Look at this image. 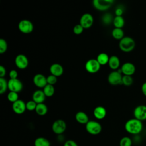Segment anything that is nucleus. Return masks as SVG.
I'll list each match as a JSON object with an SVG mask.
<instances>
[{
    "instance_id": "39",
    "label": "nucleus",
    "mask_w": 146,
    "mask_h": 146,
    "mask_svg": "<svg viewBox=\"0 0 146 146\" xmlns=\"http://www.w3.org/2000/svg\"><path fill=\"white\" fill-rule=\"evenodd\" d=\"M115 13L116 16H122L123 14V10L121 7H117L116 9Z\"/></svg>"
},
{
    "instance_id": "28",
    "label": "nucleus",
    "mask_w": 146,
    "mask_h": 146,
    "mask_svg": "<svg viewBox=\"0 0 146 146\" xmlns=\"http://www.w3.org/2000/svg\"><path fill=\"white\" fill-rule=\"evenodd\" d=\"M132 139L128 136H124L122 137L119 142L120 146H132Z\"/></svg>"
},
{
    "instance_id": "17",
    "label": "nucleus",
    "mask_w": 146,
    "mask_h": 146,
    "mask_svg": "<svg viewBox=\"0 0 146 146\" xmlns=\"http://www.w3.org/2000/svg\"><path fill=\"white\" fill-rule=\"evenodd\" d=\"M50 71L51 74L58 77L63 74L64 69L63 66L59 63H54L51 65L50 67Z\"/></svg>"
},
{
    "instance_id": "3",
    "label": "nucleus",
    "mask_w": 146,
    "mask_h": 146,
    "mask_svg": "<svg viewBox=\"0 0 146 146\" xmlns=\"http://www.w3.org/2000/svg\"><path fill=\"white\" fill-rule=\"evenodd\" d=\"M102 129L101 124L95 120H90L86 124V130L87 132L92 135L99 134Z\"/></svg>"
},
{
    "instance_id": "9",
    "label": "nucleus",
    "mask_w": 146,
    "mask_h": 146,
    "mask_svg": "<svg viewBox=\"0 0 146 146\" xmlns=\"http://www.w3.org/2000/svg\"><path fill=\"white\" fill-rule=\"evenodd\" d=\"M133 116L135 119L141 121L146 120V106L140 104L135 107L133 110Z\"/></svg>"
},
{
    "instance_id": "38",
    "label": "nucleus",
    "mask_w": 146,
    "mask_h": 146,
    "mask_svg": "<svg viewBox=\"0 0 146 146\" xmlns=\"http://www.w3.org/2000/svg\"><path fill=\"white\" fill-rule=\"evenodd\" d=\"M6 73V68L3 66H0V78H4Z\"/></svg>"
},
{
    "instance_id": "36",
    "label": "nucleus",
    "mask_w": 146,
    "mask_h": 146,
    "mask_svg": "<svg viewBox=\"0 0 146 146\" xmlns=\"http://www.w3.org/2000/svg\"><path fill=\"white\" fill-rule=\"evenodd\" d=\"M63 146H78V145L72 140H67L64 142Z\"/></svg>"
},
{
    "instance_id": "16",
    "label": "nucleus",
    "mask_w": 146,
    "mask_h": 146,
    "mask_svg": "<svg viewBox=\"0 0 146 146\" xmlns=\"http://www.w3.org/2000/svg\"><path fill=\"white\" fill-rule=\"evenodd\" d=\"M46 95L43 90H38L35 91L32 95L33 100H34L36 104L43 103L46 99Z\"/></svg>"
},
{
    "instance_id": "31",
    "label": "nucleus",
    "mask_w": 146,
    "mask_h": 146,
    "mask_svg": "<svg viewBox=\"0 0 146 146\" xmlns=\"http://www.w3.org/2000/svg\"><path fill=\"white\" fill-rule=\"evenodd\" d=\"M36 106H37V104L33 100H29L26 103V110H27L29 111H35L36 107Z\"/></svg>"
},
{
    "instance_id": "40",
    "label": "nucleus",
    "mask_w": 146,
    "mask_h": 146,
    "mask_svg": "<svg viewBox=\"0 0 146 146\" xmlns=\"http://www.w3.org/2000/svg\"><path fill=\"white\" fill-rule=\"evenodd\" d=\"M141 91L143 94L146 96V82L143 83L141 86Z\"/></svg>"
},
{
    "instance_id": "37",
    "label": "nucleus",
    "mask_w": 146,
    "mask_h": 146,
    "mask_svg": "<svg viewBox=\"0 0 146 146\" xmlns=\"http://www.w3.org/2000/svg\"><path fill=\"white\" fill-rule=\"evenodd\" d=\"M9 76L10 79H17L18 72L15 70H11L9 72Z\"/></svg>"
},
{
    "instance_id": "27",
    "label": "nucleus",
    "mask_w": 146,
    "mask_h": 146,
    "mask_svg": "<svg viewBox=\"0 0 146 146\" xmlns=\"http://www.w3.org/2000/svg\"><path fill=\"white\" fill-rule=\"evenodd\" d=\"M8 88V82L4 78H0V94H4Z\"/></svg>"
},
{
    "instance_id": "11",
    "label": "nucleus",
    "mask_w": 146,
    "mask_h": 146,
    "mask_svg": "<svg viewBox=\"0 0 146 146\" xmlns=\"http://www.w3.org/2000/svg\"><path fill=\"white\" fill-rule=\"evenodd\" d=\"M94 23V18L90 13L83 14L80 18L79 24L84 29L90 28Z\"/></svg>"
},
{
    "instance_id": "20",
    "label": "nucleus",
    "mask_w": 146,
    "mask_h": 146,
    "mask_svg": "<svg viewBox=\"0 0 146 146\" xmlns=\"http://www.w3.org/2000/svg\"><path fill=\"white\" fill-rule=\"evenodd\" d=\"M108 64L109 67L112 70L115 71L119 67L120 64V61L119 58L117 56L112 55L110 57Z\"/></svg>"
},
{
    "instance_id": "6",
    "label": "nucleus",
    "mask_w": 146,
    "mask_h": 146,
    "mask_svg": "<svg viewBox=\"0 0 146 146\" xmlns=\"http://www.w3.org/2000/svg\"><path fill=\"white\" fill-rule=\"evenodd\" d=\"M19 30L23 34H30L33 31V23L27 19H22L18 23Z\"/></svg>"
},
{
    "instance_id": "24",
    "label": "nucleus",
    "mask_w": 146,
    "mask_h": 146,
    "mask_svg": "<svg viewBox=\"0 0 146 146\" xmlns=\"http://www.w3.org/2000/svg\"><path fill=\"white\" fill-rule=\"evenodd\" d=\"M112 36L117 40H121L124 37V33L122 29L115 27L112 31Z\"/></svg>"
},
{
    "instance_id": "5",
    "label": "nucleus",
    "mask_w": 146,
    "mask_h": 146,
    "mask_svg": "<svg viewBox=\"0 0 146 146\" xmlns=\"http://www.w3.org/2000/svg\"><path fill=\"white\" fill-rule=\"evenodd\" d=\"M67 128L66 122L62 119H58L55 120L52 124V132L58 135L63 134Z\"/></svg>"
},
{
    "instance_id": "34",
    "label": "nucleus",
    "mask_w": 146,
    "mask_h": 146,
    "mask_svg": "<svg viewBox=\"0 0 146 146\" xmlns=\"http://www.w3.org/2000/svg\"><path fill=\"white\" fill-rule=\"evenodd\" d=\"M57 80H58L57 77L52 74L48 75L47 77V84H48L54 86L57 82Z\"/></svg>"
},
{
    "instance_id": "1",
    "label": "nucleus",
    "mask_w": 146,
    "mask_h": 146,
    "mask_svg": "<svg viewBox=\"0 0 146 146\" xmlns=\"http://www.w3.org/2000/svg\"><path fill=\"white\" fill-rule=\"evenodd\" d=\"M124 128L128 133L131 135H138L142 131L143 125L141 121L133 118L126 121Z\"/></svg>"
},
{
    "instance_id": "29",
    "label": "nucleus",
    "mask_w": 146,
    "mask_h": 146,
    "mask_svg": "<svg viewBox=\"0 0 146 146\" xmlns=\"http://www.w3.org/2000/svg\"><path fill=\"white\" fill-rule=\"evenodd\" d=\"M7 98L9 102L13 103L19 99H18V94L17 92L10 91L7 95Z\"/></svg>"
},
{
    "instance_id": "21",
    "label": "nucleus",
    "mask_w": 146,
    "mask_h": 146,
    "mask_svg": "<svg viewBox=\"0 0 146 146\" xmlns=\"http://www.w3.org/2000/svg\"><path fill=\"white\" fill-rule=\"evenodd\" d=\"M34 146H51L50 141L46 137H39L34 142Z\"/></svg>"
},
{
    "instance_id": "12",
    "label": "nucleus",
    "mask_w": 146,
    "mask_h": 146,
    "mask_svg": "<svg viewBox=\"0 0 146 146\" xmlns=\"http://www.w3.org/2000/svg\"><path fill=\"white\" fill-rule=\"evenodd\" d=\"M15 64L18 68L25 69L29 64L28 58L23 54H18L15 58Z\"/></svg>"
},
{
    "instance_id": "19",
    "label": "nucleus",
    "mask_w": 146,
    "mask_h": 146,
    "mask_svg": "<svg viewBox=\"0 0 146 146\" xmlns=\"http://www.w3.org/2000/svg\"><path fill=\"white\" fill-rule=\"evenodd\" d=\"M76 121L81 124H86L90 120L87 113L83 111H79L75 114Z\"/></svg>"
},
{
    "instance_id": "23",
    "label": "nucleus",
    "mask_w": 146,
    "mask_h": 146,
    "mask_svg": "<svg viewBox=\"0 0 146 146\" xmlns=\"http://www.w3.org/2000/svg\"><path fill=\"white\" fill-rule=\"evenodd\" d=\"M109 59L110 57L106 53L102 52L98 54L96 59L97 60V61L98 62L100 66H104L106 64H108Z\"/></svg>"
},
{
    "instance_id": "22",
    "label": "nucleus",
    "mask_w": 146,
    "mask_h": 146,
    "mask_svg": "<svg viewBox=\"0 0 146 146\" xmlns=\"http://www.w3.org/2000/svg\"><path fill=\"white\" fill-rule=\"evenodd\" d=\"M35 111L39 116H44L47 114L48 112V108L44 103L37 104Z\"/></svg>"
},
{
    "instance_id": "35",
    "label": "nucleus",
    "mask_w": 146,
    "mask_h": 146,
    "mask_svg": "<svg viewBox=\"0 0 146 146\" xmlns=\"http://www.w3.org/2000/svg\"><path fill=\"white\" fill-rule=\"evenodd\" d=\"M84 28L79 23L76 25L74 28H73V32L76 35H79L80 34H82Z\"/></svg>"
},
{
    "instance_id": "4",
    "label": "nucleus",
    "mask_w": 146,
    "mask_h": 146,
    "mask_svg": "<svg viewBox=\"0 0 146 146\" xmlns=\"http://www.w3.org/2000/svg\"><path fill=\"white\" fill-rule=\"evenodd\" d=\"M113 2V0H94L92 4L95 9L103 11L111 7Z\"/></svg>"
},
{
    "instance_id": "2",
    "label": "nucleus",
    "mask_w": 146,
    "mask_h": 146,
    "mask_svg": "<svg viewBox=\"0 0 146 146\" xmlns=\"http://www.w3.org/2000/svg\"><path fill=\"white\" fill-rule=\"evenodd\" d=\"M135 41L130 36H124L119 41L120 49L125 52H129L133 50L135 47Z\"/></svg>"
},
{
    "instance_id": "8",
    "label": "nucleus",
    "mask_w": 146,
    "mask_h": 146,
    "mask_svg": "<svg viewBox=\"0 0 146 146\" xmlns=\"http://www.w3.org/2000/svg\"><path fill=\"white\" fill-rule=\"evenodd\" d=\"M100 65L96 59H90L88 60L85 64V69L91 74L97 72L100 68Z\"/></svg>"
},
{
    "instance_id": "25",
    "label": "nucleus",
    "mask_w": 146,
    "mask_h": 146,
    "mask_svg": "<svg viewBox=\"0 0 146 146\" xmlns=\"http://www.w3.org/2000/svg\"><path fill=\"white\" fill-rule=\"evenodd\" d=\"M113 24L116 28L122 29L125 24V21L123 16H116L113 18Z\"/></svg>"
},
{
    "instance_id": "13",
    "label": "nucleus",
    "mask_w": 146,
    "mask_h": 146,
    "mask_svg": "<svg viewBox=\"0 0 146 146\" xmlns=\"http://www.w3.org/2000/svg\"><path fill=\"white\" fill-rule=\"evenodd\" d=\"M12 110L16 114H22L26 110V103L22 100L18 99L17 101L13 103Z\"/></svg>"
},
{
    "instance_id": "26",
    "label": "nucleus",
    "mask_w": 146,
    "mask_h": 146,
    "mask_svg": "<svg viewBox=\"0 0 146 146\" xmlns=\"http://www.w3.org/2000/svg\"><path fill=\"white\" fill-rule=\"evenodd\" d=\"M46 97H51L55 93V88L53 85L47 84L43 90Z\"/></svg>"
},
{
    "instance_id": "33",
    "label": "nucleus",
    "mask_w": 146,
    "mask_h": 146,
    "mask_svg": "<svg viewBox=\"0 0 146 146\" xmlns=\"http://www.w3.org/2000/svg\"><path fill=\"white\" fill-rule=\"evenodd\" d=\"M102 20L105 24L108 25V24H110L112 21L113 22V19H112V16L111 14L109 13H107L103 15V17H102Z\"/></svg>"
},
{
    "instance_id": "7",
    "label": "nucleus",
    "mask_w": 146,
    "mask_h": 146,
    "mask_svg": "<svg viewBox=\"0 0 146 146\" xmlns=\"http://www.w3.org/2000/svg\"><path fill=\"white\" fill-rule=\"evenodd\" d=\"M122 77L121 73L119 71H113L110 72L108 76V82L112 85H118L122 84Z\"/></svg>"
},
{
    "instance_id": "30",
    "label": "nucleus",
    "mask_w": 146,
    "mask_h": 146,
    "mask_svg": "<svg viewBox=\"0 0 146 146\" xmlns=\"http://www.w3.org/2000/svg\"><path fill=\"white\" fill-rule=\"evenodd\" d=\"M133 80L132 76L123 75L122 77V84L126 86H129L133 83Z\"/></svg>"
},
{
    "instance_id": "18",
    "label": "nucleus",
    "mask_w": 146,
    "mask_h": 146,
    "mask_svg": "<svg viewBox=\"0 0 146 146\" xmlns=\"http://www.w3.org/2000/svg\"><path fill=\"white\" fill-rule=\"evenodd\" d=\"M93 114L94 117L98 119L102 120L104 119L107 114V111L106 108L103 106H97L96 107L93 111Z\"/></svg>"
},
{
    "instance_id": "32",
    "label": "nucleus",
    "mask_w": 146,
    "mask_h": 146,
    "mask_svg": "<svg viewBox=\"0 0 146 146\" xmlns=\"http://www.w3.org/2000/svg\"><path fill=\"white\" fill-rule=\"evenodd\" d=\"M7 49V43L5 39L3 38L0 39V53H5Z\"/></svg>"
},
{
    "instance_id": "10",
    "label": "nucleus",
    "mask_w": 146,
    "mask_h": 146,
    "mask_svg": "<svg viewBox=\"0 0 146 146\" xmlns=\"http://www.w3.org/2000/svg\"><path fill=\"white\" fill-rule=\"evenodd\" d=\"M8 89L10 91L18 93L23 89V83L18 78L14 79H10L8 81Z\"/></svg>"
},
{
    "instance_id": "15",
    "label": "nucleus",
    "mask_w": 146,
    "mask_h": 146,
    "mask_svg": "<svg viewBox=\"0 0 146 146\" xmlns=\"http://www.w3.org/2000/svg\"><path fill=\"white\" fill-rule=\"evenodd\" d=\"M121 73L124 74V75H128L132 76L136 71V67L135 65L131 62H126L124 63L121 67Z\"/></svg>"
},
{
    "instance_id": "14",
    "label": "nucleus",
    "mask_w": 146,
    "mask_h": 146,
    "mask_svg": "<svg viewBox=\"0 0 146 146\" xmlns=\"http://www.w3.org/2000/svg\"><path fill=\"white\" fill-rule=\"evenodd\" d=\"M33 83L38 88H44L47 84V77L41 74H37L33 77Z\"/></svg>"
}]
</instances>
